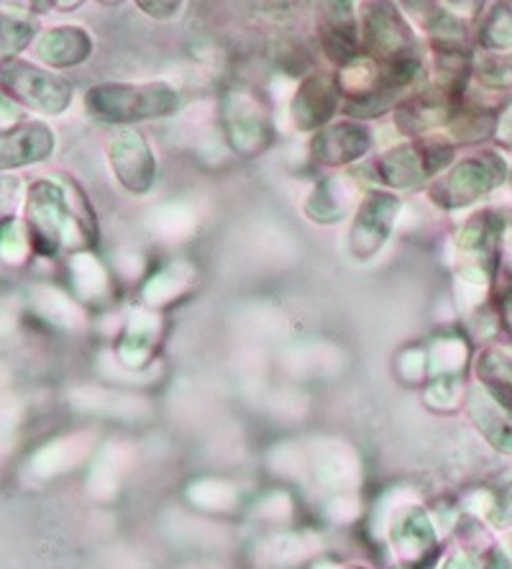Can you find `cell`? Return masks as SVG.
<instances>
[{"label": "cell", "mask_w": 512, "mask_h": 569, "mask_svg": "<svg viewBox=\"0 0 512 569\" xmlns=\"http://www.w3.org/2000/svg\"><path fill=\"white\" fill-rule=\"evenodd\" d=\"M113 98V108L108 113V119L123 121V119H147L151 113H164L172 106V93H164V88H106Z\"/></svg>", "instance_id": "6da1fadb"}, {"label": "cell", "mask_w": 512, "mask_h": 569, "mask_svg": "<svg viewBox=\"0 0 512 569\" xmlns=\"http://www.w3.org/2000/svg\"><path fill=\"white\" fill-rule=\"evenodd\" d=\"M480 375H484L486 388L494 392V398L512 411V359L490 351L480 365Z\"/></svg>", "instance_id": "7a4b0ae2"}]
</instances>
